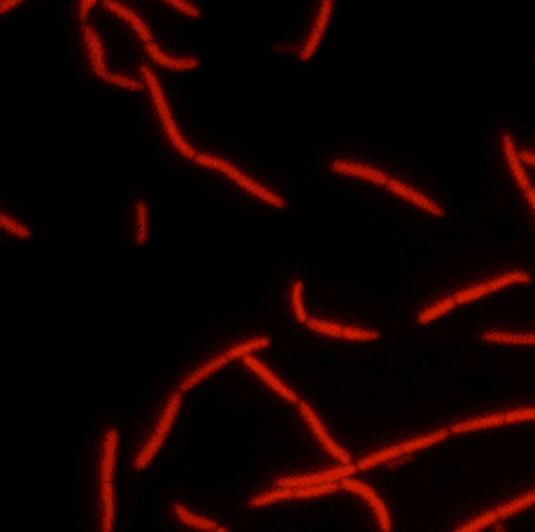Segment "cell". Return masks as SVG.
<instances>
[{"label":"cell","instance_id":"1","mask_svg":"<svg viewBox=\"0 0 535 532\" xmlns=\"http://www.w3.org/2000/svg\"><path fill=\"white\" fill-rule=\"evenodd\" d=\"M140 73L144 75V84H147V89L152 91V98H154V105H156V109H159V114H161V119H163V123H166V130H168V137H170V142H173L177 149H180L186 159H196V149L189 144V142H184V137H182V132L177 130V126H175V119H173V114H170V107H168V103H166V96H163V89H161V84H159V80H156V75L152 73V68H147V66H142L140 68Z\"/></svg>","mask_w":535,"mask_h":532},{"label":"cell","instance_id":"2","mask_svg":"<svg viewBox=\"0 0 535 532\" xmlns=\"http://www.w3.org/2000/svg\"><path fill=\"white\" fill-rule=\"evenodd\" d=\"M447 435H449V430H436V433H431V435H424V437H417V440L395 444V447L382 449V451H377V453H370V456H366V458H361L359 463H356V467H359V469H370V467H375L379 463H389V460L398 458V456H405V453L426 449V447H431V444H438L442 440H447Z\"/></svg>","mask_w":535,"mask_h":532},{"label":"cell","instance_id":"3","mask_svg":"<svg viewBox=\"0 0 535 532\" xmlns=\"http://www.w3.org/2000/svg\"><path fill=\"white\" fill-rule=\"evenodd\" d=\"M196 161L200 163V166H207V168H216V170L226 172V175H228L230 179H235V182H238L240 186H245L247 191H250V193H254V195H259V198H263L266 202H270V205H275V207H284V205H286V202H284V198H279L277 193L268 191L266 186H261L259 182H254L252 177H247L245 172H240L238 168H233L230 163H226L223 159H216V156H207V154H198V156H196Z\"/></svg>","mask_w":535,"mask_h":532},{"label":"cell","instance_id":"4","mask_svg":"<svg viewBox=\"0 0 535 532\" xmlns=\"http://www.w3.org/2000/svg\"><path fill=\"white\" fill-rule=\"evenodd\" d=\"M180 402H182V390H177V393L170 395V402H168L166 412H163V416H161L159 426H156V433L152 435V440L147 442V447H144L142 451H140V456L135 458V467H137V469H144L147 465H149V460H152L154 456H156L159 447L163 444V440H166L168 430H170V426H173V421H175V416H177Z\"/></svg>","mask_w":535,"mask_h":532},{"label":"cell","instance_id":"5","mask_svg":"<svg viewBox=\"0 0 535 532\" xmlns=\"http://www.w3.org/2000/svg\"><path fill=\"white\" fill-rule=\"evenodd\" d=\"M356 467L352 465H338L331 469H324L319 474H305V476H279L277 486L279 488H305V486H319V483H338L343 479H349L352 474H356Z\"/></svg>","mask_w":535,"mask_h":532},{"label":"cell","instance_id":"6","mask_svg":"<svg viewBox=\"0 0 535 532\" xmlns=\"http://www.w3.org/2000/svg\"><path fill=\"white\" fill-rule=\"evenodd\" d=\"M298 409H300V414H302V419L307 421V426L312 428V433L316 435V440H319V442L324 444V449L328 451L331 456H336L343 465H352V458H349V453H347L343 447H338V444L331 440V435L326 433L324 423L319 421V416H316V414L312 412V407H309L307 402H302V400H300V402H298Z\"/></svg>","mask_w":535,"mask_h":532},{"label":"cell","instance_id":"7","mask_svg":"<svg viewBox=\"0 0 535 532\" xmlns=\"http://www.w3.org/2000/svg\"><path fill=\"white\" fill-rule=\"evenodd\" d=\"M515 281H531V277L526 275V272H510V275H503V277H496L491 281H484V284H477V286H470V288H463V291H459L454 295L456 304L461 302H470L475 298H482V295L491 293V291H498V288L508 286V284H515Z\"/></svg>","mask_w":535,"mask_h":532},{"label":"cell","instance_id":"8","mask_svg":"<svg viewBox=\"0 0 535 532\" xmlns=\"http://www.w3.org/2000/svg\"><path fill=\"white\" fill-rule=\"evenodd\" d=\"M340 486H343L345 490H352V493H356V495H361L363 500H368V505L375 509V514H377V521H379V528H382V532H391V519H389V512H386V507H384V502L379 500V495L375 490H372L368 483H363V481H356V479H343L340 481Z\"/></svg>","mask_w":535,"mask_h":532},{"label":"cell","instance_id":"9","mask_svg":"<svg viewBox=\"0 0 535 532\" xmlns=\"http://www.w3.org/2000/svg\"><path fill=\"white\" fill-rule=\"evenodd\" d=\"M307 326L312 328V330H319L324 335H336V338H345V340L370 342V340H377L379 338V333H375V330H361V328H349V326L331 323V321H321V318H309Z\"/></svg>","mask_w":535,"mask_h":532},{"label":"cell","instance_id":"10","mask_svg":"<svg viewBox=\"0 0 535 532\" xmlns=\"http://www.w3.org/2000/svg\"><path fill=\"white\" fill-rule=\"evenodd\" d=\"M242 361H245V365H247V367H250V370H254L256 374H259V377H261L263 381H266L270 388H273V390H277V393L282 395L284 400H289V402H300V400H298V395L293 393V390H291L289 386H286V383H282V379H277L275 374L270 372L268 367L263 365L261 361H256L254 356H245Z\"/></svg>","mask_w":535,"mask_h":532},{"label":"cell","instance_id":"11","mask_svg":"<svg viewBox=\"0 0 535 532\" xmlns=\"http://www.w3.org/2000/svg\"><path fill=\"white\" fill-rule=\"evenodd\" d=\"M331 10H333V0H324V3H321V10H319V19H316V23H314L312 33H309V37H307L305 47H302V49H300V58H302V61H307L309 56H312L314 47L319 44L321 35H324L326 23H328V14H331Z\"/></svg>","mask_w":535,"mask_h":532},{"label":"cell","instance_id":"12","mask_svg":"<svg viewBox=\"0 0 535 532\" xmlns=\"http://www.w3.org/2000/svg\"><path fill=\"white\" fill-rule=\"evenodd\" d=\"M333 172H345V175H354V177H366L375 184H389V177L384 172H379L375 168L368 166H359V163H349V161H336L333 163Z\"/></svg>","mask_w":535,"mask_h":532},{"label":"cell","instance_id":"13","mask_svg":"<svg viewBox=\"0 0 535 532\" xmlns=\"http://www.w3.org/2000/svg\"><path fill=\"white\" fill-rule=\"evenodd\" d=\"M389 189L393 191V193H398V195H402V198H407V200H412V202H417L419 207H424L426 212H431V214H436V216H442L445 212H442V207H438L436 202L433 200H429L426 195H422L419 191H414V189H410V186H405L402 182H398V179H389Z\"/></svg>","mask_w":535,"mask_h":532},{"label":"cell","instance_id":"14","mask_svg":"<svg viewBox=\"0 0 535 532\" xmlns=\"http://www.w3.org/2000/svg\"><path fill=\"white\" fill-rule=\"evenodd\" d=\"M105 7H107V10L116 12V14H119V17H123L126 21H130V23H133V28H135L137 33H140V37H142V40H144V44L154 42V40H152V33H149V28L144 26V21L140 19V17H137V14H135L133 10H128L126 5L116 3V0H105Z\"/></svg>","mask_w":535,"mask_h":532},{"label":"cell","instance_id":"15","mask_svg":"<svg viewBox=\"0 0 535 532\" xmlns=\"http://www.w3.org/2000/svg\"><path fill=\"white\" fill-rule=\"evenodd\" d=\"M147 51H149V56L156 61V63L166 66V68H175V70H186V68H196L198 66V58L196 56H186V58H175V56H168V54H163L159 49L156 42H149L147 44Z\"/></svg>","mask_w":535,"mask_h":532},{"label":"cell","instance_id":"16","mask_svg":"<svg viewBox=\"0 0 535 532\" xmlns=\"http://www.w3.org/2000/svg\"><path fill=\"white\" fill-rule=\"evenodd\" d=\"M503 149H505L508 163H510L512 172H515L517 182L522 184L524 191H529V189H531V182H529V177H526V170H524V166H522V159H519V154H517V149H515V142H512L510 135H503Z\"/></svg>","mask_w":535,"mask_h":532},{"label":"cell","instance_id":"17","mask_svg":"<svg viewBox=\"0 0 535 532\" xmlns=\"http://www.w3.org/2000/svg\"><path fill=\"white\" fill-rule=\"evenodd\" d=\"M84 37H87V44H89V51H91V63H93V70H96V75L100 77H107V68H105V56H103V44H100L96 30H93L91 26H84Z\"/></svg>","mask_w":535,"mask_h":532},{"label":"cell","instance_id":"18","mask_svg":"<svg viewBox=\"0 0 535 532\" xmlns=\"http://www.w3.org/2000/svg\"><path fill=\"white\" fill-rule=\"evenodd\" d=\"M503 423H505V414H491V416L470 419V421H461V423H454L452 428H449V433H468V430L493 428V426H503Z\"/></svg>","mask_w":535,"mask_h":532},{"label":"cell","instance_id":"19","mask_svg":"<svg viewBox=\"0 0 535 532\" xmlns=\"http://www.w3.org/2000/svg\"><path fill=\"white\" fill-rule=\"evenodd\" d=\"M226 363H228V356H226V354H221V356L212 358V361H209V363H205L203 367H200V370H196V372H193L191 377H186L180 390H189V388H193V386H196V383H198L200 379H205L207 374H212L214 370H219V367H221V365H226Z\"/></svg>","mask_w":535,"mask_h":532},{"label":"cell","instance_id":"20","mask_svg":"<svg viewBox=\"0 0 535 532\" xmlns=\"http://www.w3.org/2000/svg\"><path fill=\"white\" fill-rule=\"evenodd\" d=\"M116 430H110L105 437V449H103V481H112V472H114V453H116Z\"/></svg>","mask_w":535,"mask_h":532},{"label":"cell","instance_id":"21","mask_svg":"<svg viewBox=\"0 0 535 532\" xmlns=\"http://www.w3.org/2000/svg\"><path fill=\"white\" fill-rule=\"evenodd\" d=\"M175 514H177V519H180L182 523H186V526H193V528H198V530H214L216 532V523L214 521H209V519H203V516H196V514H191L189 509H186L184 505H175Z\"/></svg>","mask_w":535,"mask_h":532},{"label":"cell","instance_id":"22","mask_svg":"<svg viewBox=\"0 0 535 532\" xmlns=\"http://www.w3.org/2000/svg\"><path fill=\"white\" fill-rule=\"evenodd\" d=\"M114 523V490L112 481H103V532H112Z\"/></svg>","mask_w":535,"mask_h":532},{"label":"cell","instance_id":"23","mask_svg":"<svg viewBox=\"0 0 535 532\" xmlns=\"http://www.w3.org/2000/svg\"><path fill=\"white\" fill-rule=\"evenodd\" d=\"M531 505H535V490H531L529 495H522V497L512 500V502L500 505L498 509H496V514H498V519H508V516L522 512V509H526V507H531Z\"/></svg>","mask_w":535,"mask_h":532},{"label":"cell","instance_id":"24","mask_svg":"<svg viewBox=\"0 0 535 532\" xmlns=\"http://www.w3.org/2000/svg\"><path fill=\"white\" fill-rule=\"evenodd\" d=\"M289 497H296V490L293 488H277V490H270V493H263V495H256L252 497V507H266V505H273L279 502V500H289Z\"/></svg>","mask_w":535,"mask_h":532},{"label":"cell","instance_id":"25","mask_svg":"<svg viewBox=\"0 0 535 532\" xmlns=\"http://www.w3.org/2000/svg\"><path fill=\"white\" fill-rule=\"evenodd\" d=\"M268 344H270V340H268V338H256V340H250V342L238 344V347L228 349V351H226V356H228V361H233V358H245V356H250V351L266 349Z\"/></svg>","mask_w":535,"mask_h":532},{"label":"cell","instance_id":"26","mask_svg":"<svg viewBox=\"0 0 535 532\" xmlns=\"http://www.w3.org/2000/svg\"><path fill=\"white\" fill-rule=\"evenodd\" d=\"M482 338L486 342H503V344H535V335H512V333H493L488 330Z\"/></svg>","mask_w":535,"mask_h":532},{"label":"cell","instance_id":"27","mask_svg":"<svg viewBox=\"0 0 535 532\" xmlns=\"http://www.w3.org/2000/svg\"><path fill=\"white\" fill-rule=\"evenodd\" d=\"M498 521H500L498 514H496V509H493V512H486L482 516H477V519H472L470 523H465V526H461L456 532H479L482 528L493 526V523H498Z\"/></svg>","mask_w":535,"mask_h":532},{"label":"cell","instance_id":"28","mask_svg":"<svg viewBox=\"0 0 535 532\" xmlns=\"http://www.w3.org/2000/svg\"><path fill=\"white\" fill-rule=\"evenodd\" d=\"M454 304H456L454 298H447V300H442V302H438V304H433V307H429V309H424L422 314H419V323H429V321L438 318L440 314H445V311L452 309Z\"/></svg>","mask_w":535,"mask_h":532},{"label":"cell","instance_id":"29","mask_svg":"<svg viewBox=\"0 0 535 532\" xmlns=\"http://www.w3.org/2000/svg\"><path fill=\"white\" fill-rule=\"evenodd\" d=\"M340 486L338 483H319V486H305V488H296V497H314V495H326V493H336Z\"/></svg>","mask_w":535,"mask_h":532},{"label":"cell","instance_id":"30","mask_svg":"<svg viewBox=\"0 0 535 532\" xmlns=\"http://www.w3.org/2000/svg\"><path fill=\"white\" fill-rule=\"evenodd\" d=\"M291 300H293V311H296V318L300 321V323H305L307 314H305V307H302V281L298 279L296 284H293V291H291Z\"/></svg>","mask_w":535,"mask_h":532},{"label":"cell","instance_id":"31","mask_svg":"<svg viewBox=\"0 0 535 532\" xmlns=\"http://www.w3.org/2000/svg\"><path fill=\"white\" fill-rule=\"evenodd\" d=\"M0 223H3V228H7V230L14 233V235H19V237H28V235H30V230L26 228V225L17 223V221H14V218H10L7 214L0 216Z\"/></svg>","mask_w":535,"mask_h":532},{"label":"cell","instance_id":"32","mask_svg":"<svg viewBox=\"0 0 535 532\" xmlns=\"http://www.w3.org/2000/svg\"><path fill=\"white\" fill-rule=\"evenodd\" d=\"M147 240V207L144 202H137V242L142 245Z\"/></svg>","mask_w":535,"mask_h":532},{"label":"cell","instance_id":"33","mask_svg":"<svg viewBox=\"0 0 535 532\" xmlns=\"http://www.w3.org/2000/svg\"><path fill=\"white\" fill-rule=\"evenodd\" d=\"M535 419V407L531 409H515L505 414V423H517V421H531Z\"/></svg>","mask_w":535,"mask_h":532},{"label":"cell","instance_id":"34","mask_svg":"<svg viewBox=\"0 0 535 532\" xmlns=\"http://www.w3.org/2000/svg\"><path fill=\"white\" fill-rule=\"evenodd\" d=\"M105 80H107V82H112V84L126 86V89H135V91H140V89H142V84H140V82L130 80V77H123V75H114V73H107V77H105Z\"/></svg>","mask_w":535,"mask_h":532},{"label":"cell","instance_id":"35","mask_svg":"<svg viewBox=\"0 0 535 532\" xmlns=\"http://www.w3.org/2000/svg\"><path fill=\"white\" fill-rule=\"evenodd\" d=\"M170 5H175V7H180L182 12H186V14H191V17H198V7H193L191 3H184V0H170Z\"/></svg>","mask_w":535,"mask_h":532},{"label":"cell","instance_id":"36","mask_svg":"<svg viewBox=\"0 0 535 532\" xmlns=\"http://www.w3.org/2000/svg\"><path fill=\"white\" fill-rule=\"evenodd\" d=\"M93 5H96V0H82V3H80V14H82V19L87 17V12L91 10Z\"/></svg>","mask_w":535,"mask_h":532},{"label":"cell","instance_id":"37","mask_svg":"<svg viewBox=\"0 0 535 532\" xmlns=\"http://www.w3.org/2000/svg\"><path fill=\"white\" fill-rule=\"evenodd\" d=\"M519 159H522V163H529V166H535V154H533V151H522V154H519Z\"/></svg>","mask_w":535,"mask_h":532},{"label":"cell","instance_id":"38","mask_svg":"<svg viewBox=\"0 0 535 532\" xmlns=\"http://www.w3.org/2000/svg\"><path fill=\"white\" fill-rule=\"evenodd\" d=\"M14 5H19V0H5V3H0V12L10 10V7H14Z\"/></svg>","mask_w":535,"mask_h":532},{"label":"cell","instance_id":"39","mask_svg":"<svg viewBox=\"0 0 535 532\" xmlns=\"http://www.w3.org/2000/svg\"><path fill=\"white\" fill-rule=\"evenodd\" d=\"M524 193H526V198L531 200V205H533V209H535V189L531 186V189H529V191H524Z\"/></svg>","mask_w":535,"mask_h":532},{"label":"cell","instance_id":"40","mask_svg":"<svg viewBox=\"0 0 535 532\" xmlns=\"http://www.w3.org/2000/svg\"><path fill=\"white\" fill-rule=\"evenodd\" d=\"M216 532H228V530H226V528H221V526H219V528H216Z\"/></svg>","mask_w":535,"mask_h":532}]
</instances>
